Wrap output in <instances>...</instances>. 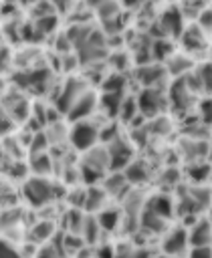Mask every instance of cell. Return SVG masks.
<instances>
[{
  "label": "cell",
  "mask_w": 212,
  "mask_h": 258,
  "mask_svg": "<svg viewBox=\"0 0 212 258\" xmlns=\"http://www.w3.org/2000/svg\"><path fill=\"white\" fill-rule=\"evenodd\" d=\"M22 191H24L26 202L30 206H34V208L44 206V204H48L50 200H55L59 196V187L55 183H50L48 179H44V177H32V179H28L24 183Z\"/></svg>",
  "instance_id": "obj_1"
},
{
  "label": "cell",
  "mask_w": 212,
  "mask_h": 258,
  "mask_svg": "<svg viewBox=\"0 0 212 258\" xmlns=\"http://www.w3.org/2000/svg\"><path fill=\"white\" fill-rule=\"evenodd\" d=\"M77 46V52H79V60L83 64H89V62H95L99 58L105 56V40L103 36L97 32V30H91Z\"/></svg>",
  "instance_id": "obj_2"
},
{
  "label": "cell",
  "mask_w": 212,
  "mask_h": 258,
  "mask_svg": "<svg viewBox=\"0 0 212 258\" xmlns=\"http://www.w3.org/2000/svg\"><path fill=\"white\" fill-rule=\"evenodd\" d=\"M69 139L71 143L81 149V151H87L89 147H93L99 139V127L95 123H91L89 119H81V121H75V127L71 129L69 133Z\"/></svg>",
  "instance_id": "obj_3"
},
{
  "label": "cell",
  "mask_w": 212,
  "mask_h": 258,
  "mask_svg": "<svg viewBox=\"0 0 212 258\" xmlns=\"http://www.w3.org/2000/svg\"><path fill=\"white\" fill-rule=\"evenodd\" d=\"M137 101V111L143 113L145 117H157L164 107H166V97L164 93L160 91V87H149V89H143L141 95L135 99Z\"/></svg>",
  "instance_id": "obj_4"
},
{
  "label": "cell",
  "mask_w": 212,
  "mask_h": 258,
  "mask_svg": "<svg viewBox=\"0 0 212 258\" xmlns=\"http://www.w3.org/2000/svg\"><path fill=\"white\" fill-rule=\"evenodd\" d=\"M107 155H109V169L117 171L131 161L133 151H131L129 143H125L121 137H115L107 143Z\"/></svg>",
  "instance_id": "obj_5"
},
{
  "label": "cell",
  "mask_w": 212,
  "mask_h": 258,
  "mask_svg": "<svg viewBox=\"0 0 212 258\" xmlns=\"http://www.w3.org/2000/svg\"><path fill=\"white\" fill-rule=\"evenodd\" d=\"M81 167H85V169H89V171H93V173H97V175L103 177L105 169H109L107 149L105 147H95V145L89 147L85 151V157H83V165Z\"/></svg>",
  "instance_id": "obj_6"
},
{
  "label": "cell",
  "mask_w": 212,
  "mask_h": 258,
  "mask_svg": "<svg viewBox=\"0 0 212 258\" xmlns=\"http://www.w3.org/2000/svg\"><path fill=\"white\" fill-rule=\"evenodd\" d=\"M95 107H97V97H95V93H89V91H85L83 95H79L77 99H75V103L69 107V119H73V121H81V119H87L93 111H95Z\"/></svg>",
  "instance_id": "obj_7"
},
{
  "label": "cell",
  "mask_w": 212,
  "mask_h": 258,
  "mask_svg": "<svg viewBox=\"0 0 212 258\" xmlns=\"http://www.w3.org/2000/svg\"><path fill=\"white\" fill-rule=\"evenodd\" d=\"M166 69L160 64H143L135 71V77L139 79V83L143 85V89L149 87H162V83L166 81Z\"/></svg>",
  "instance_id": "obj_8"
},
{
  "label": "cell",
  "mask_w": 212,
  "mask_h": 258,
  "mask_svg": "<svg viewBox=\"0 0 212 258\" xmlns=\"http://www.w3.org/2000/svg\"><path fill=\"white\" fill-rule=\"evenodd\" d=\"M48 73L42 69H36V71H26V73H20L16 75V85L22 87V89H32V91H44L46 85L50 83L48 81Z\"/></svg>",
  "instance_id": "obj_9"
},
{
  "label": "cell",
  "mask_w": 212,
  "mask_h": 258,
  "mask_svg": "<svg viewBox=\"0 0 212 258\" xmlns=\"http://www.w3.org/2000/svg\"><path fill=\"white\" fill-rule=\"evenodd\" d=\"M186 242H188V232L184 228H174L172 232L166 234L162 248H164L166 256H176L186 250Z\"/></svg>",
  "instance_id": "obj_10"
},
{
  "label": "cell",
  "mask_w": 212,
  "mask_h": 258,
  "mask_svg": "<svg viewBox=\"0 0 212 258\" xmlns=\"http://www.w3.org/2000/svg\"><path fill=\"white\" fill-rule=\"evenodd\" d=\"M85 91H87L85 83H81V81H69V83L65 85V89L61 91V95L57 97V107H59L61 111H69V107L75 103V99H77L79 95H83Z\"/></svg>",
  "instance_id": "obj_11"
},
{
  "label": "cell",
  "mask_w": 212,
  "mask_h": 258,
  "mask_svg": "<svg viewBox=\"0 0 212 258\" xmlns=\"http://www.w3.org/2000/svg\"><path fill=\"white\" fill-rule=\"evenodd\" d=\"M190 87L186 85V79H178L170 89V103L176 109H188L190 107Z\"/></svg>",
  "instance_id": "obj_12"
},
{
  "label": "cell",
  "mask_w": 212,
  "mask_h": 258,
  "mask_svg": "<svg viewBox=\"0 0 212 258\" xmlns=\"http://www.w3.org/2000/svg\"><path fill=\"white\" fill-rule=\"evenodd\" d=\"M186 85H188L190 89H198V91L208 93V89H210V64H208V62L200 64V67L190 75V81H186Z\"/></svg>",
  "instance_id": "obj_13"
},
{
  "label": "cell",
  "mask_w": 212,
  "mask_h": 258,
  "mask_svg": "<svg viewBox=\"0 0 212 258\" xmlns=\"http://www.w3.org/2000/svg\"><path fill=\"white\" fill-rule=\"evenodd\" d=\"M188 240L194 246H210V220H198L194 224V228L190 230Z\"/></svg>",
  "instance_id": "obj_14"
},
{
  "label": "cell",
  "mask_w": 212,
  "mask_h": 258,
  "mask_svg": "<svg viewBox=\"0 0 212 258\" xmlns=\"http://www.w3.org/2000/svg\"><path fill=\"white\" fill-rule=\"evenodd\" d=\"M105 198H107V194L103 187H89L85 191V198H83V208L87 212H101Z\"/></svg>",
  "instance_id": "obj_15"
},
{
  "label": "cell",
  "mask_w": 212,
  "mask_h": 258,
  "mask_svg": "<svg viewBox=\"0 0 212 258\" xmlns=\"http://www.w3.org/2000/svg\"><path fill=\"white\" fill-rule=\"evenodd\" d=\"M145 210H149V212H153V214H157V216L168 220L172 216V200H170V196L157 194V196L149 198V202L145 204Z\"/></svg>",
  "instance_id": "obj_16"
},
{
  "label": "cell",
  "mask_w": 212,
  "mask_h": 258,
  "mask_svg": "<svg viewBox=\"0 0 212 258\" xmlns=\"http://www.w3.org/2000/svg\"><path fill=\"white\" fill-rule=\"evenodd\" d=\"M4 109H6V113L12 117V121H14V123H16V121L26 119V115H28V103H26V101H24V97H20V95L10 97V99H8V103L4 105Z\"/></svg>",
  "instance_id": "obj_17"
},
{
  "label": "cell",
  "mask_w": 212,
  "mask_h": 258,
  "mask_svg": "<svg viewBox=\"0 0 212 258\" xmlns=\"http://www.w3.org/2000/svg\"><path fill=\"white\" fill-rule=\"evenodd\" d=\"M123 177L127 179V183H143L147 179V167L143 161H129L125 167H123Z\"/></svg>",
  "instance_id": "obj_18"
},
{
  "label": "cell",
  "mask_w": 212,
  "mask_h": 258,
  "mask_svg": "<svg viewBox=\"0 0 212 258\" xmlns=\"http://www.w3.org/2000/svg\"><path fill=\"white\" fill-rule=\"evenodd\" d=\"M162 28L166 34H180L182 32V12L176 8H170L162 16Z\"/></svg>",
  "instance_id": "obj_19"
},
{
  "label": "cell",
  "mask_w": 212,
  "mask_h": 258,
  "mask_svg": "<svg viewBox=\"0 0 212 258\" xmlns=\"http://www.w3.org/2000/svg\"><path fill=\"white\" fill-rule=\"evenodd\" d=\"M141 226L147 230V232H153V234H162L166 232V218L149 212V210H143L141 212Z\"/></svg>",
  "instance_id": "obj_20"
},
{
  "label": "cell",
  "mask_w": 212,
  "mask_h": 258,
  "mask_svg": "<svg viewBox=\"0 0 212 258\" xmlns=\"http://www.w3.org/2000/svg\"><path fill=\"white\" fill-rule=\"evenodd\" d=\"M204 34L200 28L192 26V28H186L184 34H182V40H184V48L186 50H200L204 46Z\"/></svg>",
  "instance_id": "obj_21"
},
{
  "label": "cell",
  "mask_w": 212,
  "mask_h": 258,
  "mask_svg": "<svg viewBox=\"0 0 212 258\" xmlns=\"http://www.w3.org/2000/svg\"><path fill=\"white\" fill-rule=\"evenodd\" d=\"M103 189H105V194H111V196H123L121 191L127 189V179L123 177V173H113L111 177L105 179Z\"/></svg>",
  "instance_id": "obj_22"
},
{
  "label": "cell",
  "mask_w": 212,
  "mask_h": 258,
  "mask_svg": "<svg viewBox=\"0 0 212 258\" xmlns=\"http://www.w3.org/2000/svg\"><path fill=\"white\" fill-rule=\"evenodd\" d=\"M32 171L38 175V177H42V175H46V173H50V169H52V163H50V157L42 151V153H34L32 155Z\"/></svg>",
  "instance_id": "obj_23"
},
{
  "label": "cell",
  "mask_w": 212,
  "mask_h": 258,
  "mask_svg": "<svg viewBox=\"0 0 212 258\" xmlns=\"http://www.w3.org/2000/svg\"><path fill=\"white\" fill-rule=\"evenodd\" d=\"M190 64H192V60L186 58V56H172L170 62H168L166 73H170V75H174V77H182V75L190 69Z\"/></svg>",
  "instance_id": "obj_24"
},
{
  "label": "cell",
  "mask_w": 212,
  "mask_h": 258,
  "mask_svg": "<svg viewBox=\"0 0 212 258\" xmlns=\"http://www.w3.org/2000/svg\"><path fill=\"white\" fill-rule=\"evenodd\" d=\"M119 212L117 210H101L99 212V218H97V224L99 228L103 230H113L117 224H119Z\"/></svg>",
  "instance_id": "obj_25"
},
{
  "label": "cell",
  "mask_w": 212,
  "mask_h": 258,
  "mask_svg": "<svg viewBox=\"0 0 212 258\" xmlns=\"http://www.w3.org/2000/svg\"><path fill=\"white\" fill-rule=\"evenodd\" d=\"M99 224H97V218H85L83 220V228H81V234H83V240L85 242H89V244H93L95 240H97V236H99Z\"/></svg>",
  "instance_id": "obj_26"
},
{
  "label": "cell",
  "mask_w": 212,
  "mask_h": 258,
  "mask_svg": "<svg viewBox=\"0 0 212 258\" xmlns=\"http://www.w3.org/2000/svg\"><path fill=\"white\" fill-rule=\"evenodd\" d=\"M123 121H131L135 115H137V101L133 97H127V99H121V105H119V111Z\"/></svg>",
  "instance_id": "obj_27"
},
{
  "label": "cell",
  "mask_w": 212,
  "mask_h": 258,
  "mask_svg": "<svg viewBox=\"0 0 212 258\" xmlns=\"http://www.w3.org/2000/svg\"><path fill=\"white\" fill-rule=\"evenodd\" d=\"M52 230H55V226L50 224V222H40V224H36L34 228H32V240H46L50 234H52Z\"/></svg>",
  "instance_id": "obj_28"
},
{
  "label": "cell",
  "mask_w": 212,
  "mask_h": 258,
  "mask_svg": "<svg viewBox=\"0 0 212 258\" xmlns=\"http://www.w3.org/2000/svg\"><path fill=\"white\" fill-rule=\"evenodd\" d=\"M113 258H147V254L139 248H131V246H121L113 252Z\"/></svg>",
  "instance_id": "obj_29"
},
{
  "label": "cell",
  "mask_w": 212,
  "mask_h": 258,
  "mask_svg": "<svg viewBox=\"0 0 212 258\" xmlns=\"http://www.w3.org/2000/svg\"><path fill=\"white\" fill-rule=\"evenodd\" d=\"M83 216H81V212L79 210H71L69 212V228H71V232L73 234H81V228H83Z\"/></svg>",
  "instance_id": "obj_30"
},
{
  "label": "cell",
  "mask_w": 212,
  "mask_h": 258,
  "mask_svg": "<svg viewBox=\"0 0 212 258\" xmlns=\"http://www.w3.org/2000/svg\"><path fill=\"white\" fill-rule=\"evenodd\" d=\"M36 258H69L67 252L63 250V246H46L38 252Z\"/></svg>",
  "instance_id": "obj_31"
},
{
  "label": "cell",
  "mask_w": 212,
  "mask_h": 258,
  "mask_svg": "<svg viewBox=\"0 0 212 258\" xmlns=\"http://www.w3.org/2000/svg\"><path fill=\"white\" fill-rule=\"evenodd\" d=\"M123 77L121 75H113V77H109L105 83H103V89L105 91H111V93H121V89H123Z\"/></svg>",
  "instance_id": "obj_32"
},
{
  "label": "cell",
  "mask_w": 212,
  "mask_h": 258,
  "mask_svg": "<svg viewBox=\"0 0 212 258\" xmlns=\"http://www.w3.org/2000/svg\"><path fill=\"white\" fill-rule=\"evenodd\" d=\"M18 222H20V212H18V210H8V212H4L2 218H0V226H2V228L14 226V224H18Z\"/></svg>",
  "instance_id": "obj_33"
},
{
  "label": "cell",
  "mask_w": 212,
  "mask_h": 258,
  "mask_svg": "<svg viewBox=\"0 0 212 258\" xmlns=\"http://www.w3.org/2000/svg\"><path fill=\"white\" fill-rule=\"evenodd\" d=\"M12 125H14L12 117L6 113V109H4V107H0V135L8 133V131L12 129Z\"/></svg>",
  "instance_id": "obj_34"
},
{
  "label": "cell",
  "mask_w": 212,
  "mask_h": 258,
  "mask_svg": "<svg viewBox=\"0 0 212 258\" xmlns=\"http://www.w3.org/2000/svg\"><path fill=\"white\" fill-rule=\"evenodd\" d=\"M0 258H20V254L12 244H8L6 240H0Z\"/></svg>",
  "instance_id": "obj_35"
},
{
  "label": "cell",
  "mask_w": 212,
  "mask_h": 258,
  "mask_svg": "<svg viewBox=\"0 0 212 258\" xmlns=\"http://www.w3.org/2000/svg\"><path fill=\"white\" fill-rule=\"evenodd\" d=\"M208 173H210V167H208V165L202 167V163H198L196 167H190V175H192L196 181H200V183H202V179L208 177Z\"/></svg>",
  "instance_id": "obj_36"
},
{
  "label": "cell",
  "mask_w": 212,
  "mask_h": 258,
  "mask_svg": "<svg viewBox=\"0 0 212 258\" xmlns=\"http://www.w3.org/2000/svg\"><path fill=\"white\" fill-rule=\"evenodd\" d=\"M190 258H212L210 246H194V250L190 252Z\"/></svg>",
  "instance_id": "obj_37"
},
{
  "label": "cell",
  "mask_w": 212,
  "mask_h": 258,
  "mask_svg": "<svg viewBox=\"0 0 212 258\" xmlns=\"http://www.w3.org/2000/svg\"><path fill=\"white\" fill-rule=\"evenodd\" d=\"M198 28H200L202 32H206V34H208V30H210V12H208V10H204V12H200V20H198Z\"/></svg>",
  "instance_id": "obj_38"
},
{
  "label": "cell",
  "mask_w": 212,
  "mask_h": 258,
  "mask_svg": "<svg viewBox=\"0 0 212 258\" xmlns=\"http://www.w3.org/2000/svg\"><path fill=\"white\" fill-rule=\"evenodd\" d=\"M6 64H8V50L2 48V50H0V71H4Z\"/></svg>",
  "instance_id": "obj_39"
},
{
  "label": "cell",
  "mask_w": 212,
  "mask_h": 258,
  "mask_svg": "<svg viewBox=\"0 0 212 258\" xmlns=\"http://www.w3.org/2000/svg\"><path fill=\"white\" fill-rule=\"evenodd\" d=\"M99 258H113V248H101L99 250Z\"/></svg>",
  "instance_id": "obj_40"
},
{
  "label": "cell",
  "mask_w": 212,
  "mask_h": 258,
  "mask_svg": "<svg viewBox=\"0 0 212 258\" xmlns=\"http://www.w3.org/2000/svg\"><path fill=\"white\" fill-rule=\"evenodd\" d=\"M155 258H172V256H166V254H164V256H155Z\"/></svg>",
  "instance_id": "obj_41"
},
{
  "label": "cell",
  "mask_w": 212,
  "mask_h": 258,
  "mask_svg": "<svg viewBox=\"0 0 212 258\" xmlns=\"http://www.w3.org/2000/svg\"><path fill=\"white\" fill-rule=\"evenodd\" d=\"M22 2H38V0H22Z\"/></svg>",
  "instance_id": "obj_42"
}]
</instances>
